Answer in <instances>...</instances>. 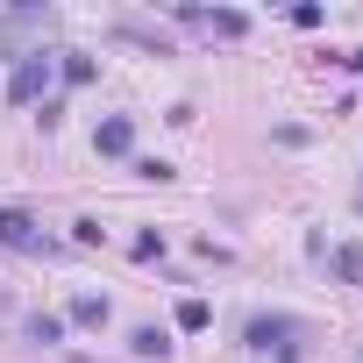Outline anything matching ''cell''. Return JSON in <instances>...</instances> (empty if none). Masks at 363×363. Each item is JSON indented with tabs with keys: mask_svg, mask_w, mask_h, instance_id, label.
Segmentation results:
<instances>
[{
	"mask_svg": "<svg viewBox=\"0 0 363 363\" xmlns=\"http://www.w3.org/2000/svg\"><path fill=\"white\" fill-rule=\"evenodd\" d=\"M72 320H79V328H107V299H100V292H79V299H72Z\"/></svg>",
	"mask_w": 363,
	"mask_h": 363,
	"instance_id": "obj_7",
	"label": "cell"
},
{
	"mask_svg": "<svg viewBox=\"0 0 363 363\" xmlns=\"http://www.w3.org/2000/svg\"><path fill=\"white\" fill-rule=\"evenodd\" d=\"M43 86H50V57L29 50V57L15 65V79H8V100H43Z\"/></svg>",
	"mask_w": 363,
	"mask_h": 363,
	"instance_id": "obj_3",
	"label": "cell"
},
{
	"mask_svg": "<svg viewBox=\"0 0 363 363\" xmlns=\"http://www.w3.org/2000/svg\"><path fill=\"white\" fill-rule=\"evenodd\" d=\"M128 349H135V356H164V349H171V335H164V328H135V335H128Z\"/></svg>",
	"mask_w": 363,
	"mask_h": 363,
	"instance_id": "obj_10",
	"label": "cell"
},
{
	"mask_svg": "<svg viewBox=\"0 0 363 363\" xmlns=\"http://www.w3.org/2000/svg\"><path fill=\"white\" fill-rule=\"evenodd\" d=\"M135 178H150V186H164V178H178V171H171L164 157H143V164H135Z\"/></svg>",
	"mask_w": 363,
	"mask_h": 363,
	"instance_id": "obj_14",
	"label": "cell"
},
{
	"mask_svg": "<svg viewBox=\"0 0 363 363\" xmlns=\"http://www.w3.org/2000/svg\"><path fill=\"white\" fill-rule=\"evenodd\" d=\"M0 250H43V235L22 207H0Z\"/></svg>",
	"mask_w": 363,
	"mask_h": 363,
	"instance_id": "obj_5",
	"label": "cell"
},
{
	"mask_svg": "<svg viewBox=\"0 0 363 363\" xmlns=\"http://www.w3.org/2000/svg\"><path fill=\"white\" fill-rule=\"evenodd\" d=\"M57 72H65V86H93V72H100V65H93L86 50H65V65H57Z\"/></svg>",
	"mask_w": 363,
	"mask_h": 363,
	"instance_id": "obj_8",
	"label": "cell"
},
{
	"mask_svg": "<svg viewBox=\"0 0 363 363\" xmlns=\"http://www.w3.org/2000/svg\"><path fill=\"white\" fill-rule=\"evenodd\" d=\"M178 328H186V335L214 328V306H207V299H186V306H178Z\"/></svg>",
	"mask_w": 363,
	"mask_h": 363,
	"instance_id": "obj_9",
	"label": "cell"
},
{
	"mask_svg": "<svg viewBox=\"0 0 363 363\" xmlns=\"http://www.w3.org/2000/svg\"><path fill=\"white\" fill-rule=\"evenodd\" d=\"M328 271H335L342 285H363V242H342V250L328 257Z\"/></svg>",
	"mask_w": 363,
	"mask_h": 363,
	"instance_id": "obj_6",
	"label": "cell"
},
{
	"mask_svg": "<svg viewBox=\"0 0 363 363\" xmlns=\"http://www.w3.org/2000/svg\"><path fill=\"white\" fill-rule=\"evenodd\" d=\"M242 342H250V349H264V356H278V363H299V356H306V342H313V328H306L299 313H257V320L242 328Z\"/></svg>",
	"mask_w": 363,
	"mask_h": 363,
	"instance_id": "obj_1",
	"label": "cell"
},
{
	"mask_svg": "<svg viewBox=\"0 0 363 363\" xmlns=\"http://www.w3.org/2000/svg\"><path fill=\"white\" fill-rule=\"evenodd\" d=\"M128 257H135V264H157V257H164V235H157V228H143V235L128 242Z\"/></svg>",
	"mask_w": 363,
	"mask_h": 363,
	"instance_id": "obj_11",
	"label": "cell"
},
{
	"mask_svg": "<svg viewBox=\"0 0 363 363\" xmlns=\"http://www.w3.org/2000/svg\"><path fill=\"white\" fill-rule=\"evenodd\" d=\"M178 15L200 22L207 36H228V43H235V36H250V15H242V8H178Z\"/></svg>",
	"mask_w": 363,
	"mask_h": 363,
	"instance_id": "obj_2",
	"label": "cell"
},
{
	"mask_svg": "<svg viewBox=\"0 0 363 363\" xmlns=\"http://www.w3.org/2000/svg\"><path fill=\"white\" fill-rule=\"evenodd\" d=\"M93 150H100V157H128V150H135V121H128V114H107V121L93 128Z\"/></svg>",
	"mask_w": 363,
	"mask_h": 363,
	"instance_id": "obj_4",
	"label": "cell"
},
{
	"mask_svg": "<svg viewBox=\"0 0 363 363\" xmlns=\"http://www.w3.org/2000/svg\"><path fill=\"white\" fill-rule=\"evenodd\" d=\"M29 335L50 349V342H65V320H57V313H36V320H29Z\"/></svg>",
	"mask_w": 363,
	"mask_h": 363,
	"instance_id": "obj_12",
	"label": "cell"
},
{
	"mask_svg": "<svg viewBox=\"0 0 363 363\" xmlns=\"http://www.w3.org/2000/svg\"><path fill=\"white\" fill-rule=\"evenodd\" d=\"M72 242H79V250H100L107 228H100V221H72Z\"/></svg>",
	"mask_w": 363,
	"mask_h": 363,
	"instance_id": "obj_13",
	"label": "cell"
}]
</instances>
